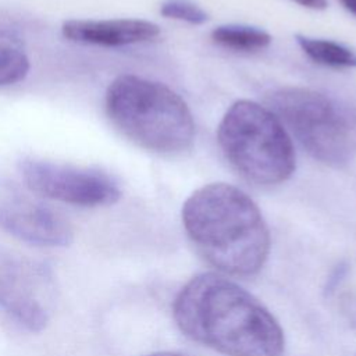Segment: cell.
<instances>
[{
  "mask_svg": "<svg viewBox=\"0 0 356 356\" xmlns=\"http://www.w3.org/2000/svg\"><path fill=\"white\" fill-rule=\"evenodd\" d=\"M160 14L165 18L202 25L209 21V14L191 0H165L160 6Z\"/></svg>",
  "mask_w": 356,
  "mask_h": 356,
  "instance_id": "4fadbf2b",
  "label": "cell"
},
{
  "mask_svg": "<svg viewBox=\"0 0 356 356\" xmlns=\"http://www.w3.org/2000/svg\"><path fill=\"white\" fill-rule=\"evenodd\" d=\"M211 39L220 46L239 51L261 50L271 43V36L264 29L239 24H228L214 28Z\"/></svg>",
  "mask_w": 356,
  "mask_h": 356,
  "instance_id": "8fae6325",
  "label": "cell"
},
{
  "mask_svg": "<svg viewBox=\"0 0 356 356\" xmlns=\"http://www.w3.org/2000/svg\"><path fill=\"white\" fill-rule=\"evenodd\" d=\"M339 1L342 3V6H343L348 11H350L352 14L356 15V0H339Z\"/></svg>",
  "mask_w": 356,
  "mask_h": 356,
  "instance_id": "9a60e30c",
  "label": "cell"
},
{
  "mask_svg": "<svg viewBox=\"0 0 356 356\" xmlns=\"http://www.w3.org/2000/svg\"><path fill=\"white\" fill-rule=\"evenodd\" d=\"M63 35L78 43L96 46H127L154 39L160 33L157 24L145 19H71L64 22Z\"/></svg>",
  "mask_w": 356,
  "mask_h": 356,
  "instance_id": "9c48e42d",
  "label": "cell"
},
{
  "mask_svg": "<svg viewBox=\"0 0 356 356\" xmlns=\"http://www.w3.org/2000/svg\"><path fill=\"white\" fill-rule=\"evenodd\" d=\"M106 110L124 136L149 152L179 154L195 140V121L188 104L161 82L121 75L107 89Z\"/></svg>",
  "mask_w": 356,
  "mask_h": 356,
  "instance_id": "3957f363",
  "label": "cell"
},
{
  "mask_svg": "<svg viewBox=\"0 0 356 356\" xmlns=\"http://www.w3.org/2000/svg\"><path fill=\"white\" fill-rule=\"evenodd\" d=\"M51 270L0 245V309L29 332L43 331L54 305Z\"/></svg>",
  "mask_w": 356,
  "mask_h": 356,
  "instance_id": "8992f818",
  "label": "cell"
},
{
  "mask_svg": "<svg viewBox=\"0 0 356 356\" xmlns=\"http://www.w3.org/2000/svg\"><path fill=\"white\" fill-rule=\"evenodd\" d=\"M19 171L32 192L63 203L97 207L114 204L121 197L118 184L97 168L25 159L19 163Z\"/></svg>",
  "mask_w": 356,
  "mask_h": 356,
  "instance_id": "52a82bcc",
  "label": "cell"
},
{
  "mask_svg": "<svg viewBox=\"0 0 356 356\" xmlns=\"http://www.w3.org/2000/svg\"><path fill=\"white\" fill-rule=\"evenodd\" d=\"M268 108L316 160L343 167L356 156V117L330 96L285 86L267 95Z\"/></svg>",
  "mask_w": 356,
  "mask_h": 356,
  "instance_id": "5b68a950",
  "label": "cell"
},
{
  "mask_svg": "<svg viewBox=\"0 0 356 356\" xmlns=\"http://www.w3.org/2000/svg\"><path fill=\"white\" fill-rule=\"evenodd\" d=\"M184 228L199 253L222 273L253 275L270 253V232L257 204L239 188L213 182L182 206Z\"/></svg>",
  "mask_w": 356,
  "mask_h": 356,
  "instance_id": "7a4b0ae2",
  "label": "cell"
},
{
  "mask_svg": "<svg viewBox=\"0 0 356 356\" xmlns=\"http://www.w3.org/2000/svg\"><path fill=\"white\" fill-rule=\"evenodd\" d=\"M293 1L312 10H324L328 6V0H293Z\"/></svg>",
  "mask_w": 356,
  "mask_h": 356,
  "instance_id": "5bb4252c",
  "label": "cell"
},
{
  "mask_svg": "<svg viewBox=\"0 0 356 356\" xmlns=\"http://www.w3.org/2000/svg\"><path fill=\"white\" fill-rule=\"evenodd\" d=\"M0 228L36 246L64 248L74 239L72 227L61 214L18 193L0 196Z\"/></svg>",
  "mask_w": 356,
  "mask_h": 356,
  "instance_id": "ba28073f",
  "label": "cell"
},
{
  "mask_svg": "<svg viewBox=\"0 0 356 356\" xmlns=\"http://www.w3.org/2000/svg\"><path fill=\"white\" fill-rule=\"evenodd\" d=\"M217 140L231 165L254 185H278L295 171L289 132L268 107L257 102H235L218 124Z\"/></svg>",
  "mask_w": 356,
  "mask_h": 356,
  "instance_id": "277c9868",
  "label": "cell"
},
{
  "mask_svg": "<svg viewBox=\"0 0 356 356\" xmlns=\"http://www.w3.org/2000/svg\"><path fill=\"white\" fill-rule=\"evenodd\" d=\"M295 39L305 54L318 64L337 68L356 67V53L345 44L305 35H296Z\"/></svg>",
  "mask_w": 356,
  "mask_h": 356,
  "instance_id": "30bf717a",
  "label": "cell"
},
{
  "mask_svg": "<svg viewBox=\"0 0 356 356\" xmlns=\"http://www.w3.org/2000/svg\"><path fill=\"white\" fill-rule=\"evenodd\" d=\"M172 314L191 339L227 356H281L284 332L274 316L234 281L203 273L178 292Z\"/></svg>",
  "mask_w": 356,
  "mask_h": 356,
  "instance_id": "6da1fadb",
  "label": "cell"
},
{
  "mask_svg": "<svg viewBox=\"0 0 356 356\" xmlns=\"http://www.w3.org/2000/svg\"><path fill=\"white\" fill-rule=\"evenodd\" d=\"M147 356H184V355L174 353V352H156V353H150Z\"/></svg>",
  "mask_w": 356,
  "mask_h": 356,
  "instance_id": "2e32d148",
  "label": "cell"
},
{
  "mask_svg": "<svg viewBox=\"0 0 356 356\" xmlns=\"http://www.w3.org/2000/svg\"><path fill=\"white\" fill-rule=\"evenodd\" d=\"M29 71V58L13 43L0 42V86L22 81Z\"/></svg>",
  "mask_w": 356,
  "mask_h": 356,
  "instance_id": "7c38bea8",
  "label": "cell"
}]
</instances>
